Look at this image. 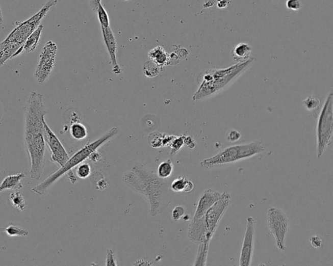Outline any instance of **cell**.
<instances>
[{
    "label": "cell",
    "mask_w": 333,
    "mask_h": 266,
    "mask_svg": "<svg viewBox=\"0 0 333 266\" xmlns=\"http://www.w3.org/2000/svg\"><path fill=\"white\" fill-rule=\"evenodd\" d=\"M75 173L77 177L81 179L88 178L91 174V168L90 165L87 163H82L79 165L75 169Z\"/></svg>",
    "instance_id": "28"
},
{
    "label": "cell",
    "mask_w": 333,
    "mask_h": 266,
    "mask_svg": "<svg viewBox=\"0 0 333 266\" xmlns=\"http://www.w3.org/2000/svg\"><path fill=\"white\" fill-rule=\"evenodd\" d=\"M117 133V128L116 127H113L98 140L87 143L79 151L75 152L72 156L70 157L65 164L61 167L58 171L48 176L43 182L33 188L32 192L39 195L46 194L49 188L53 187L57 181L60 180L64 175H66L68 172L72 171V169L76 168L79 165L84 163V162L88 159L92 153L96 151L101 146L116 136Z\"/></svg>",
    "instance_id": "4"
},
{
    "label": "cell",
    "mask_w": 333,
    "mask_h": 266,
    "mask_svg": "<svg viewBox=\"0 0 333 266\" xmlns=\"http://www.w3.org/2000/svg\"><path fill=\"white\" fill-rule=\"evenodd\" d=\"M106 265H118L116 260H115L114 254L111 249H108L107 251V256H106Z\"/></svg>",
    "instance_id": "33"
},
{
    "label": "cell",
    "mask_w": 333,
    "mask_h": 266,
    "mask_svg": "<svg viewBox=\"0 0 333 266\" xmlns=\"http://www.w3.org/2000/svg\"><path fill=\"white\" fill-rule=\"evenodd\" d=\"M4 22V17L3 15H2V12L1 8H0V25H2Z\"/></svg>",
    "instance_id": "42"
},
{
    "label": "cell",
    "mask_w": 333,
    "mask_h": 266,
    "mask_svg": "<svg viewBox=\"0 0 333 266\" xmlns=\"http://www.w3.org/2000/svg\"><path fill=\"white\" fill-rule=\"evenodd\" d=\"M70 134L72 138L77 141L84 140L87 137L86 127L80 122H73L70 126Z\"/></svg>",
    "instance_id": "21"
},
{
    "label": "cell",
    "mask_w": 333,
    "mask_h": 266,
    "mask_svg": "<svg viewBox=\"0 0 333 266\" xmlns=\"http://www.w3.org/2000/svg\"><path fill=\"white\" fill-rule=\"evenodd\" d=\"M170 188L172 192L175 193H190L194 189V184L191 180L184 176L174 179L170 185Z\"/></svg>",
    "instance_id": "19"
},
{
    "label": "cell",
    "mask_w": 333,
    "mask_h": 266,
    "mask_svg": "<svg viewBox=\"0 0 333 266\" xmlns=\"http://www.w3.org/2000/svg\"><path fill=\"white\" fill-rule=\"evenodd\" d=\"M266 148L262 141H252L244 144L230 146L209 158L202 160L200 165L203 168H211L214 166L234 163L240 160L250 158L265 151Z\"/></svg>",
    "instance_id": "6"
},
{
    "label": "cell",
    "mask_w": 333,
    "mask_h": 266,
    "mask_svg": "<svg viewBox=\"0 0 333 266\" xmlns=\"http://www.w3.org/2000/svg\"><path fill=\"white\" fill-rule=\"evenodd\" d=\"M9 201L13 208L19 211H23L27 208V202L19 191H15V192L12 193L9 196Z\"/></svg>",
    "instance_id": "22"
},
{
    "label": "cell",
    "mask_w": 333,
    "mask_h": 266,
    "mask_svg": "<svg viewBox=\"0 0 333 266\" xmlns=\"http://www.w3.org/2000/svg\"><path fill=\"white\" fill-rule=\"evenodd\" d=\"M88 159H90L93 162L100 161L101 159V155L100 153L98 152L97 150H96V151L92 153L90 156H89Z\"/></svg>",
    "instance_id": "37"
},
{
    "label": "cell",
    "mask_w": 333,
    "mask_h": 266,
    "mask_svg": "<svg viewBox=\"0 0 333 266\" xmlns=\"http://www.w3.org/2000/svg\"><path fill=\"white\" fill-rule=\"evenodd\" d=\"M23 140L30 162L31 178L39 180L45 167L46 141L44 122L47 114L43 96L31 92L25 110Z\"/></svg>",
    "instance_id": "1"
},
{
    "label": "cell",
    "mask_w": 333,
    "mask_h": 266,
    "mask_svg": "<svg viewBox=\"0 0 333 266\" xmlns=\"http://www.w3.org/2000/svg\"><path fill=\"white\" fill-rule=\"evenodd\" d=\"M96 13H97L98 19L101 28L110 27V18H109L107 11H106L101 4L99 5Z\"/></svg>",
    "instance_id": "26"
},
{
    "label": "cell",
    "mask_w": 333,
    "mask_h": 266,
    "mask_svg": "<svg viewBox=\"0 0 333 266\" xmlns=\"http://www.w3.org/2000/svg\"><path fill=\"white\" fill-rule=\"evenodd\" d=\"M230 3V0H216L217 7L219 9H223L226 8Z\"/></svg>",
    "instance_id": "39"
},
{
    "label": "cell",
    "mask_w": 333,
    "mask_h": 266,
    "mask_svg": "<svg viewBox=\"0 0 333 266\" xmlns=\"http://www.w3.org/2000/svg\"><path fill=\"white\" fill-rule=\"evenodd\" d=\"M333 94L328 95L319 115L316 138L317 157L320 159L327 148L332 144L333 131Z\"/></svg>",
    "instance_id": "7"
},
{
    "label": "cell",
    "mask_w": 333,
    "mask_h": 266,
    "mask_svg": "<svg viewBox=\"0 0 333 266\" xmlns=\"http://www.w3.org/2000/svg\"><path fill=\"white\" fill-rule=\"evenodd\" d=\"M161 68L152 61H148L143 66V72L145 76L148 77H155L157 76L160 72Z\"/></svg>",
    "instance_id": "25"
},
{
    "label": "cell",
    "mask_w": 333,
    "mask_h": 266,
    "mask_svg": "<svg viewBox=\"0 0 333 266\" xmlns=\"http://www.w3.org/2000/svg\"><path fill=\"white\" fill-rule=\"evenodd\" d=\"M25 176L27 175L24 173H19L7 176L0 183V193L6 190H22L23 187L21 181L24 179Z\"/></svg>",
    "instance_id": "15"
},
{
    "label": "cell",
    "mask_w": 333,
    "mask_h": 266,
    "mask_svg": "<svg viewBox=\"0 0 333 266\" xmlns=\"http://www.w3.org/2000/svg\"><path fill=\"white\" fill-rule=\"evenodd\" d=\"M267 221L269 230L275 240L278 250L285 251L287 249L286 237L289 229V221L282 209L271 207L268 211Z\"/></svg>",
    "instance_id": "8"
},
{
    "label": "cell",
    "mask_w": 333,
    "mask_h": 266,
    "mask_svg": "<svg viewBox=\"0 0 333 266\" xmlns=\"http://www.w3.org/2000/svg\"><path fill=\"white\" fill-rule=\"evenodd\" d=\"M184 214H185V209H184V207L181 206H176L172 210V219L174 221L180 220L183 218Z\"/></svg>",
    "instance_id": "31"
},
{
    "label": "cell",
    "mask_w": 333,
    "mask_h": 266,
    "mask_svg": "<svg viewBox=\"0 0 333 266\" xmlns=\"http://www.w3.org/2000/svg\"><path fill=\"white\" fill-rule=\"evenodd\" d=\"M251 50V47L249 44L242 42L234 47L231 56L233 60L243 63L249 60Z\"/></svg>",
    "instance_id": "17"
},
{
    "label": "cell",
    "mask_w": 333,
    "mask_h": 266,
    "mask_svg": "<svg viewBox=\"0 0 333 266\" xmlns=\"http://www.w3.org/2000/svg\"><path fill=\"white\" fill-rule=\"evenodd\" d=\"M174 166L171 159L162 162L158 168L157 175L160 178L167 179L171 176L173 171Z\"/></svg>",
    "instance_id": "23"
},
{
    "label": "cell",
    "mask_w": 333,
    "mask_h": 266,
    "mask_svg": "<svg viewBox=\"0 0 333 266\" xmlns=\"http://www.w3.org/2000/svg\"><path fill=\"white\" fill-rule=\"evenodd\" d=\"M184 144L187 146L190 149H193L196 147L195 140L190 136H185L184 137Z\"/></svg>",
    "instance_id": "36"
},
{
    "label": "cell",
    "mask_w": 333,
    "mask_h": 266,
    "mask_svg": "<svg viewBox=\"0 0 333 266\" xmlns=\"http://www.w3.org/2000/svg\"><path fill=\"white\" fill-rule=\"evenodd\" d=\"M148 57L162 69L165 66L168 65L169 62V56L161 46H158L151 49L148 52Z\"/></svg>",
    "instance_id": "18"
},
{
    "label": "cell",
    "mask_w": 333,
    "mask_h": 266,
    "mask_svg": "<svg viewBox=\"0 0 333 266\" xmlns=\"http://www.w3.org/2000/svg\"><path fill=\"white\" fill-rule=\"evenodd\" d=\"M123 182L130 189L147 200L152 217L162 214L173 199L169 181L160 178L140 162L132 160L129 162Z\"/></svg>",
    "instance_id": "2"
},
{
    "label": "cell",
    "mask_w": 333,
    "mask_h": 266,
    "mask_svg": "<svg viewBox=\"0 0 333 266\" xmlns=\"http://www.w3.org/2000/svg\"><path fill=\"white\" fill-rule=\"evenodd\" d=\"M43 28L44 25L40 24L37 29L30 35L22 47L23 53L30 54L34 52L38 45H39Z\"/></svg>",
    "instance_id": "16"
},
{
    "label": "cell",
    "mask_w": 333,
    "mask_h": 266,
    "mask_svg": "<svg viewBox=\"0 0 333 266\" xmlns=\"http://www.w3.org/2000/svg\"><path fill=\"white\" fill-rule=\"evenodd\" d=\"M44 139L50 151L51 161L62 167L70 158L69 154L59 140L58 136L49 128L46 121L44 122Z\"/></svg>",
    "instance_id": "11"
},
{
    "label": "cell",
    "mask_w": 333,
    "mask_h": 266,
    "mask_svg": "<svg viewBox=\"0 0 333 266\" xmlns=\"http://www.w3.org/2000/svg\"><path fill=\"white\" fill-rule=\"evenodd\" d=\"M254 58L243 63L230 66L226 69H214L200 74L198 77L200 86L193 96V100L198 101L209 97L225 88L247 69Z\"/></svg>",
    "instance_id": "5"
},
{
    "label": "cell",
    "mask_w": 333,
    "mask_h": 266,
    "mask_svg": "<svg viewBox=\"0 0 333 266\" xmlns=\"http://www.w3.org/2000/svg\"><path fill=\"white\" fill-rule=\"evenodd\" d=\"M220 195L219 192L212 190H208L203 192L198 199L197 208L193 218H204L208 209L217 200H218Z\"/></svg>",
    "instance_id": "14"
},
{
    "label": "cell",
    "mask_w": 333,
    "mask_h": 266,
    "mask_svg": "<svg viewBox=\"0 0 333 266\" xmlns=\"http://www.w3.org/2000/svg\"><path fill=\"white\" fill-rule=\"evenodd\" d=\"M2 115H3V114H2V110L1 109V108H0V121H1Z\"/></svg>",
    "instance_id": "43"
},
{
    "label": "cell",
    "mask_w": 333,
    "mask_h": 266,
    "mask_svg": "<svg viewBox=\"0 0 333 266\" xmlns=\"http://www.w3.org/2000/svg\"><path fill=\"white\" fill-rule=\"evenodd\" d=\"M134 265H152V263L148 262V260H138L136 261V262L134 263Z\"/></svg>",
    "instance_id": "41"
},
{
    "label": "cell",
    "mask_w": 333,
    "mask_h": 266,
    "mask_svg": "<svg viewBox=\"0 0 333 266\" xmlns=\"http://www.w3.org/2000/svg\"><path fill=\"white\" fill-rule=\"evenodd\" d=\"M230 194L227 192H223L205 213L204 220L208 233L211 236H214L219 222L230 205Z\"/></svg>",
    "instance_id": "10"
},
{
    "label": "cell",
    "mask_w": 333,
    "mask_h": 266,
    "mask_svg": "<svg viewBox=\"0 0 333 266\" xmlns=\"http://www.w3.org/2000/svg\"><path fill=\"white\" fill-rule=\"evenodd\" d=\"M184 137L185 136H175L173 140L171 141L170 147L171 148V154H175L179 150L184 147Z\"/></svg>",
    "instance_id": "30"
},
{
    "label": "cell",
    "mask_w": 333,
    "mask_h": 266,
    "mask_svg": "<svg viewBox=\"0 0 333 266\" xmlns=\"http://www.w3.org/2000/svg\"><path fill=\"white\" fill-rule=\"evenodd\" d=\"M101 30L106 49H108L109 56H110L113 72L115 74L119 75L121 74L122 70L120 69L117 60V43L116 38H115V35L110 27L101 28Z\"/></svg>",
    "instance_id": "13"
},
{
    "label": "cell",
    "mask_w": 333,
    "mask_h": 266,
    "mask_svg": "<svg viewBox=\"0 0 333 266\" xmlns=\"http://www.w3.org/2000/svg\"><path fill=\"white\" fill-rule=\"evenodd\" d=\"M4 232L9 237H25L29 235V230L14 225H9Z\"/></svg>",
    "instance_id": "24"
},
{
    "label": "cell",
    "mask_w": 333,
    "mask_h": 266,
    "mask_svg": "<svg viewBox=\"0 0 333 266\" xmlns=\"http://www.w3.org/2000/svg\"><path fill=\"white\" fill-rule=\"evenodd\" d=\"M241 138V134L236 129H232L228 131L227 140L230 142H236Z\"/></svg>",
    "instance_id": "35"
},
{
    "label": "cell",
    "mask_w": 333,
    "mask_h": 266,
    "mask_svg": "<svg viewBox=\"0 0 333 266\" xmlns=\"http://www.w3.org/2000/svg\"><path fill=\"white\" fill-rule=\"evenodd\" d=\"M165 136H166L164 134L160 133L151 134L148 138V141H149L151 147L155 148L164 147Z\"/></svg>",
    "instance_id": "27"
},
{
    "label": "cell",
    "mask_w": 333,
    "mask_h": 266,
    "mask_svg": "<svg viewBox=\"0 0 333 266\" xmlns=\"http://www.w3.org/2000/svg\"><path fill=\"white\" fill-rule=\"evenodd\" d=\"M101 0H89V6L94 12H96L99 5L101 4Z\"/></svg>",
    "instance_id": "38"
},
{
    "label": "cell",
    "mask_w": 333,
    "mask_h": 266,
    "mask_svg": "<svg viewBox=\"0 0 333 266\" xmlns=\"http://www.w3.org/2000/svg\"><path fill=\"white\" fill-rule=\"evenodd\" d=\"M255 238V221L252 217L247 219L246 231L245 233L240 255V265H251L253 257Z\"/></svg>",
    "instance_id": "12"
},
{
    "label": "cell",
    "mask_w": 333,
    "mask_h": 266,
    "mask_svg": "<svg viewBox=\"0 0 333 266\" xmlns=\"http://www.w3.org/2000/svg\"><path fill=\"white\" fill-rule=\"evenodd\" d=\"M58 46L53 41L46 42L39 56L35 71V77L39 84L44 83L50 76L55 67Z\"/></svg>",
    "instance_id": "9"
},
{
    "label": "cell",
    "mask_w": 333,
    "mask_h": 266,
    "mask_svg": "<svg viewBox=\"0 0 333 266\" xmlns=\"http://www.w3.org/2000/svg\"><path fill=\"white\" fill-rule=\"evenodd\" d=\"M310 242L312 247L316 249H320L323 246V240L318 235H315L310 238Z\"/></svg>",
    "instance_id": "34"
},
{
    "label": "cell",
    "mask_w": 333,
    "mask_h": 266,
    "mask_svg": "<svg viewBox=\"0 0 333 266\" xmlns=\"http://www.w3.org/2000/svg\"><path fill=\"white\" fill-rule=\"evenodd\" d=\"M58 0H48L43 7L32 17L23 21L0 43V67L9 60L15 58L16 52L22 48L30 35L41 24L49 9L58 4Z\"/></svg>",
    "instance_id": "3"
},
{
    "label": "cell",
    "mask_w": 333,
    "mask_h": 266,
    "mask_svg": "<svg viewBox=\"0 0 333 266\" xmlns=\"http://www.w3.org/2000/svg\"><path fill=\"white\" fill-rule=\"evenodd\" d=\"M216 3V0H206L204 5H203V8L204 9H208L212 8V6H214Z\"/></svg>",
    "instance_id": "40"
},
{
    "label": "cell",
    "mask_w": 333,
    "mask_h": 266,
    "mask_svg": "<svg viewBox=\"0 0 333 266\" xmlns=\"http://www.w3.org/2000/svg\"><path fill=\"white\" fill-rule=\"evenodd\" d=\"M124 1H129V0H124Z\"/></svg>",
    "instance_id": "44"
},
{
    "label": "cell",
    "mask_w": 333,
    "mask_h": 266,
    "mask_svg": "<svg viewBox=\"0 0 333 266\" xmlns=\"http://www.w3.org/2000/svg\"><path fill=\"white\" fill-rule=\"evenodd\" d=\"M212 239H206L204 241L198 245V253L197 257L195 258L194 265H207L208 255L210 242Z\"/></svg>",
    "instance_id": "20"
},
{
    "label": "cell",
    "mask_w": 333,
    "mask_h": 266,
    "mask_svg": "<svg viewBox=\"0 0 333 266\" xmlns=\"http://www.w3.org/2000/svg\"><path fill=\"white\" fill-rule=\"evenodd\" d=\"M286 6L288 9L292 11H298L301 7L299 0H287Z\"/></svg>",
    "instance_id": "32"
},
{
    "label": "cell",
    "mask_w": 333,
    "mask_h": 266,
    "mask_svg": "<svg viewBox=\"0 0 333 266\" xmlns=\"http://www.w3.org/2000/svg\"><path fill=\"white\" fill-rule=\"evenodd\" d=\"M303 104L306 110L311 111L317 109L320 104V101L314 96H310L303 101Z\"/></svg>",
    "instance_id": "29"
}]
</instances>
